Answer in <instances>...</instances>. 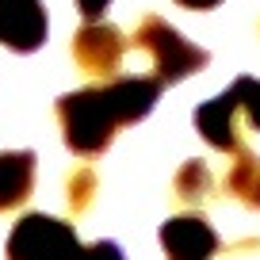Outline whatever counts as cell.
<instances>
[{
  "instance_id": "ba28073f",
  "label": "cell",
  "mask_w": 260,
  "mask_h": 260,
  "mask_svg": "<svg viewBox=\"0 0 260 260\" xmlns=\"http://www.w3.org/2000/svg\"><path fill=\"white\" fill-rule=\"evenodd\" d=\"M35 161L31 149H4L0 153V211H12L35 187Z\"/></svg>"
},
{
  "instance_id": "9c48e42d",
  "label": "cell",
  "mask_w": 260,
  "mask_h": 260,
  "mask_svg": "<svg viewBox=\"0 0 260 260\" xmlns=\"http://www.w3.org/2000/svg\"><path fill=\"white\" fill-rule=\"evenodd\" d=\"M226 184L245 207H256L260 211V157H252L249 149H241L237 161H234V169H230Z\"/></svg>"
},
{
  "instance_id": "30bf717a",
  "label": "cell",
  "mask_w": 260,
  "mask_h": 260,
  "mask_svg": "<svg viewBox=\"0 0 260 260\" xmlns=\"http://www.w3.org/2000/svg\"><path fill=\"white\" fill-rule=\"evenodd\" d=\"M176 195L184 203H203L207 195H211V172H207L203 161H187L176 172Z\"/></svg>"
},
{
  "instance_id": "5b68a950",
  "label": "cell",
  "mask_w": 260,
  "mask_h": 260,
  "mask_svg": "<svg viewBox=\"0 0 260 260\" xmlns=\"http://www.w3.org/2000/svg\"><path fill=\"white\" fill-rule=\"evenodd\" d=\"M122 50H126L122 31H115L111 23H84L73 39V61L84 73L111 77L122 61Z\"/></svg>"
},
{
  "instance_id": "7a4b0ae2",
  "label": "cell",
  "mask_w": 260,
  "mask_h": 260,
  "mask_svg": "<svg viewBox=\"0 0 260 260\" xmlns=\"http://www.w3.org/2000/svg\"><path fill=\"white\" fill-rule=\"evenodd\" d=\"M134 46L153 57V69H157V81L161 84H176V81H184V77L207 69V61H211V54H207L203 46H191V42L172 23H165L161 16L142 19L138 31H134Z\"/></svg>"
},
{
  "instance_id": "8fae6325",
  "label": "cell",
  "mask_w": 260,
  "mask_h": 260,
  "mask_svg": "<svg viewBox=\"0 0 260 260\" xmlns=\"http://www.w3.org/2000/svg\"><path fill=\"white\" fill-rule=\"evenodd\" d=\"M230 92L237 96L241 119H245V122H252V126L260 130V81H252V77H237V81L230 84Z\"/></svg>"
},
{
  "instance_id": "8992f818",
  "label": "cell",
  "mask_w": 260,
  "mask_h": 260,
  "mask_svg": "<svg viewBox=\"0 0 260 260\" xmlns=\"http://www.w3.org/2000/svg\"><path fill=\"white\" fill-rule=\"evenodd\" d=\"M161 245L169 260H211L218 252V234L203 214H176L161 226Z\"/></svg>"
},
{
  "instance_id": "277c9868",
  "label": "cell",
  "mask_w": 260,
  "mask_h": 260,
  "mask_svg": "<svg viewBox=\"0 0 260 260\" xmlns=\"http://www.w3.org/2000/svg\"><path fill=\"white\" fill-rule=\"evenodd\" d=\"M46 42V8L42 0H0V46L31 54Z\"/></svg>"
},
{
  "instance_id": "5bb4252c",
  "label": "cell",
  "mask_w": 260,
  "mask_h": 260,
  "mask_svg": "<svg viewBox=\"0 0 260 260\" xmlns=\"http://www.w3.org/2000/svg\"><path fill=\"white\" fill-rule=\"evenodd\" d=\"M107 4H111V0H77V8H81V16L88 19V23H100V19H104Z\"/></svg>"
},
{
  "instance_id": "9a60e30c",
  "label": "cell",
  "mask_w": 260,
  "mask_h": 260,
  "mask_svg": "<svg viewBox=\"0 0 260 260\" xmlns=\"http://www.w3.org/2000/svg\"><path fill=\"white\" fill-rule=\"evenodd\" d=\"M176 4H184V8H214V4H218V0H176Z\"/></svg>"
},
{
  "instance_id": "52a82bcc",
  "label": "cell",
  "mask_w": 260,
  "mask_h": 260,
  "mask_svg": "<svg viewBox=\"0 0 260 260\" xmlns=\"http://www.w3.org/2000/svg\"><path fill=\"white\" fill-rule=\"evenodd\" d=\"M237 122H241V107H237V96L230 88L195 111V126H199V134H203L214 149H222V153H241V149H245Z\"/></svg>"
},
{
  "instance_id": "7c38bea8",
  "label": "cell",
  "mask_w": 260,
  "mask_h": 260,
  "mask_svg": "<svg viewBox=\"0 0 260 260\" xmlns=\"http://www.w3.org/2000/svg\"><path fill=\"white\" fill-rule=\"evenodd\" d=\"M92 191H96V176H92L88 169H77L73 176H69V207H73V211H84V207L92 203Z\"/></svg>"
},
{
  "instance_id": "3957f363",
  "label": "cell",
  "mask_w": 260,
  "mask_h": 260,
  "mask_svg": "<svg viewBox=\"0 0 260 260\" xmlns=\"http://www.w3.org/2000/svg\"><path fill=\"white\" fill-rule=\"evenodd\" d=\"M84 245L77 241L73 222H61L54 214H23L12 226L4 256L8 260H81Z\"/></svg>"
},
{
  "instance_id": "6da1fadb",
  "label": "cell",
  "mask_w": 260,
  "mask_h": 260,
  "mask_svg": "<svg viewBox=\"0 0 260 260\" xmlns=\"http://www.w3.org/2000/svg\"><path fill=\"white\" fill-rule=\"evenodd\" d=\"M161 81L157 77H115L107 84L69 92L57 100L65 146L81 157H96L111 146L115 130L126 122H138L153 111Z\"/></svg>"
},
{
  "instance_id": "4fadbf2b",
  "label": "cell",
  "mask_w": 260,
  "mask_h": 260,
  "mask_svg": "<svg viewBox=\"0 0 260 260\" xmlns=\"http://www.w3.org/2000/svg\"><path fill=\"white\" fill-rule=\"evenodd\" d=\"M81 260H122V249L115 241H96L81 249Z\"/></svg>"
}]
</instances>
